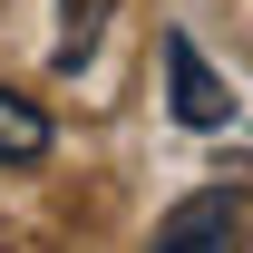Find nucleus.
<instances>
[{
  "mask_svg": "<svg viewBox=\"0 0 253 253\" xmlns=\"http://www.w3.org/2000/svg\"><path fill=\"white\" fill-rule=\"evenodd\" d=\"M234 234H244V195H234V185H205V195H185V205L156 224L146 253H234Z\"/></svg>",
  "mask_w": 253,
  "mask_h": 253,
  "instance_id": "1",
  "label": "nucleus"
},
{
  "mask_svg": "<svg viewBox=\"0 0 253 253\" xmlns=\"http://www.w3.org/2000/svg\"><path fill=\"white\" fill-rule=\"evenodd\" d=\"M59 146V126H49V107L39 97H20V88H0V166L20 175V166H39Z\"/></svg>",
  "mask_w": 253,
  "mask_h": 253,
  "instance_id": "3",
  "label": "nucleus"
},
{
  "mask_svg": "<svg viewBox=\"0 0 253 253\" xmlns=\"http://www.w3.org/2000/svg\"><path fill=\"white\" fill-rule=\"evenodd\" d=\"M97 20H107V0H68V39H59V68H78L97 49Z\"/></svg>",
  "mask_w": 253,
  "mask_h": 253,
  "instance_id": "4",
  "label": "nucleus"
},
{
  "mask_svg": "<svg viewBox=\"0 0 253 253\" xmlns=\"http://www.w3.org/2000/svg\"><path fill=\"white\" fill-rule=\"evenodd\" d=\"M166 88H175V117H185L195 136L234 126V88H224L214 68H205V49H195L185 30H166Z\"/></svg>",
  "mask_w": 253,
  "mask_h": 253,
  "instance_id": "2",
  "label": "nucleus"
}]
</instances>
